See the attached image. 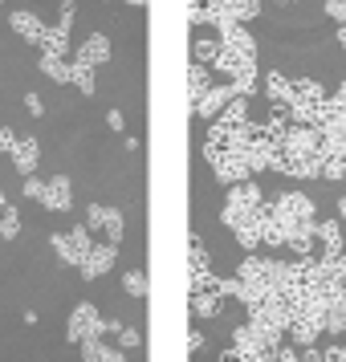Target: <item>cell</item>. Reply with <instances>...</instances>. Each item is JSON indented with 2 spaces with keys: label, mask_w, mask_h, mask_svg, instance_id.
Masks as SVG:
<instances>
[{
  "label": "cell",
  "mask_w": 346,
  "mask_h": 362,
  "mask_svg": "<svg viewBox=\"0 0 346 362\" xmlns=\"http://www.w3.org/2000/svg\"><path fill=\"white\" fill-rule=\"evenodd\" d=\"M82 362H127V358H122V350L102 346V338H98V342H82Z\"/></svg>",
  "instance_id": "11"
},
{
  "label": "cell",
  "mask_w": 346,
  "mask_h": 362,
  "mask_svg": "<svg viewBox=\"0 0 346 362\" xmlns=\"http://www.w3.org/2000/svg\"><path fill=\"white\" fill-rule=\"evenodd\" d=\"M66 338L69 342H98L102 338V313L90 305V301H82L78 310L69 313V326H66Z\"/></svg>",
  "instance_id": "3"
},
{
  "label": "cell",
  "mask_w": 346,
  "mask_h": 362,
  "mask_svg": "<svg viewBox=\"0 0 346 362\" xmlns=\"http://www.w3.org/2000/svg\"><path fill=\"white\" fill-rule=\"evenodd\" d=\"M41 192H45V183L29 175V180H25V196H29V199H41Z\"/></svg>",
  "instance_id": "18"
},
{
  "label": "cell",
  "mask_w": 346,
  "mask_h": 362,
  "mask_svg": "<svg viewBox=\"0 0 346 362\" xmlns=\"http://www.w3.org/2000/svg\"><path fill=\"white\" fill-rule=\"evenodd\" d=\"M265 90H269V98L277 102V106H285V102H289V90H294V82H289L285 74H269Z\"/></svg>",
  "instance_id": "12"
},
{
  "label": "cell",
  "mask_w": 346,
  "mask_h": 362,
  "mask_svg": "<svg viewBox=\"0 0 346 362\" xmlns=\"http://www.w3.org/2000/svg\"><path fill=\"white\" fill-rule=\"evenodd\" d=\"M338 41H342V49H346V25H342V29H338Z\"/></svg>",
  "instance_id": "21"
},
{
  "label": "cell",
  "mask_w": 346,
  "mask_h": 362,
  "mask_svg": "<svg viewBox=\"0 0 346 362\" xmlns=\"http://www.w3.org/2000/svg\"><path fill=\"white\" fill-rule=\"evenodd\" d=\"M13 29H17L25 41H33V45H41V37H45V25H41L33 13H13Z\"/></svg>",
  "instance_id": "10"
},
{
  "label": "cell",
  "mask_w": 346,
  "mask_h": 362,
  "mask_svg": "<svg viewBox=\"0 0 346 362\" xmlns=\"http://www.w3.org/2000/svg\"><path fill=\"white\" fill-rule=\"evenodd\" d=\"M122 289H127L131 297H147V277H143L139 269H131V273L122 277Z\"/></svg>",
  "instance_id": "16"
},
{
  "label": "cell",
  "mask_w": 346,
  "mask_h": 362,
  "mask_svg": "<svg viewBox=\"0 0 346 362\" xmlns=\"http://www.w3.org/2000/svg\"><path fill=\"white\" fill-rule=\"evenodd\" d=\"M25 106H29V115H41V110H45V106H41V98H37V94H29V98H25Z\"/></svg>",
  "instance_id": "19"
},
{
  "label": "cell",
  "mask_w": 346,
  "mask_h": 362,
  "mask_svg": "<svg viewBox=\"0 0 346 362\" xmlns=\"http://www.w3.org/2000/svg\"><path fill=\"white\" fill-rule=\"evenodd\" d=\"M41 74H50L53 82H69V62L66 57H50V53H41Z\"/></svg>",
  "instance_id": "13"
},
{
  "label": "cell",
  "mask_w": 346,
  "mask_h": 362,
  "mask_svg": "<svg viewBox=\"0 0 346 362\" xmlns=\"http://www.w3.org/2000/svg\"><path fill=\"white\" fill-rule=\"evenodd\" d=\"M8 155H13V163H17V171H25V175H33V167H37V155H41V147H37V139H17Z\"/></svg>",
  "instance_id": "9"
},
{
  "label": "cell",
  "mask_w": 346,
  "mask_h": 362,
  "mask_svg": "<svg viewBox=\"0 0 346 362\" xmlns=\"http://www.w3.org/2000/svg\"><path fill=\"white\" fill-rule=\"evenodd\" d=\"M338 212H342V216H346V196H342V204H338Z\"/></svg>",
  "instance_id": "22"
},
{
  "label": "cell",
  "mask_w": 346,
  "mask_h": 362,
  "mask_svg": "<svg viewBox=\"0 0 346 362\" xmlns=\"http://www.w3.org/2000/svg\"><path fill=\"white\" fill-rule=\"evenodd\" d=\"M0 4H4V0H0Z\"/></svg>",
  "instance_id": "25"
},
{
  "label": "cell",
  "mask_w": 346,
  "mask_h": 362,
  "mask_svg": "<svg viewBox=\"0 0 346 362\" xmlns=\"http://www.w3.org/2000/svg\"><path fill=\"white\" fill-rule=\"evenodd\" d=\"M90 248H94V240H90V232H86L82 224H78L74 232H57V236H53V252H57L66 264H82Z\"/></svg>",
  "instance_id": "4"
},
{
  "label": "cell",
  "mask_w": 346,
  "mask_h": 362,
  "mask_svg": "<svg viewBox=\"0 0 346 362\" xmlns=\"http://www.w3.org/2000/svg\"><path fill=\"white\" fill-rule=\"evenodd\" d=\"M224 293H229V281H216L208 273H196L192 277V313L196 317H216L220 305H224Z\"/></svg>",
  "instance_id": "1"
},
{
  "label": "cell",
  "mask_w": 346,
  "mask_h": 362,
  "mask_svg": "<svg viewBox=\"0 0 346 362\" xmlns=\"http://www.w3.org/2000/svg\"><path fill=\"white\" fill-rule=\"evenodd\" d=\"M139 342H143V338H139V329H131V326H118V346H122V350H134Z\"/></svg>",
  "instance_id": "17"
},
{
  "label": "cell",
  "mask_w": 346,
  "mask_h": 362,
  "mask_svg": "<svg viewBox=\"0 0 346 362\" xmlns=\"http://www.w3.org/2000/svg\"><path fill=\"white\" fill-rule=\"evenodd\" d=\"M106 122H110L115 131H122V115H118V110H110V115H106Z\"/></svg>",
  "instance_id": "20"
},
{
  "label": "cell",
  "mask_w": 346,
  "mask_h": 362,
  "mask_svg": "<svg viewBox=\"0 0 346 362\" xmlns=\"http://www.w3.org/2000/svg\"><path fill=\"white\" fill-rule=\"evenodd\" d=\"M41 204L50 208V212H66L69 204H74V192H69V180L66 175H53L45 183V192H41Z\"/></svg>",
  "instance_id": "7"
},
{
  "label": "cell",
  "mask_w": 346,
  "mask_h": 362,
  "mask_svg": "<svg viewBox=\"0 0 346 362\" xmlns=\"http://www.w3.org/2000/svg\"><path fill=\"white\" fill-rule=\"evenodd\" d=\"M131 4H147V0H131Z\"/></svg>",
  "instance_id": "24"
},
{
  "label": "cell",
  "mask_w": 346,
  "mask_h": 362,
  "mask_svg": "<svg viewBox=\"0 0 346 362\" xmlns=\"http://www.w3.org/2000/svg\"><path fill=\"white\" fill-rule=\"evenodd\" d=\"M232 98H241L232 86H216V90H204L196 98V115L200 118H212V115H220L224 110V102H232Z\"/></svg>",
  "instance_id": "6"
},
{
  "label": "cell",
  "mask_w": 346,
  "mask_h": 362,
  "mask_svg": "<svg viewBox=\"0 0 346 362\" xmlns=\"http://www.w3.org/2000/svg\"><path fill=\"white\" fill-rule=\"evenodd\" d=\"M4 208H8V204H4V192H0V212H4Z\"/></svg>",
  "instance_id": "23"
},
{
  "label": "cell",
  "mask_w": 346,
  "mask_h": 362,
  "mask_svg": "<svg viewBox=\"0 0 346 362\" xmlns=\"http://www.w3.org/2000/svg\"><path fill=\"white\" fill-rule=\"evenodd\" d=\"M115 257H118V245H94L90 248V252H86V261L78 264V269H82V277H102V273H106V269H110V264H115Z\"/></svg>",
  "instance_id": "5"
},
{
  "label": "cell",
  "mask_w": 346,
  "mask_h": 362,
  "mask_svg": "<svg viewBox=\"0 0 346 362\" xmlns=\"http://www.w3.org/2000/svg\"><path fill=\"white\" fill-rule=\"evenodd\" d=\"M106 57H110V41H106L102 33L86 37V41H82V49H78V62H82V66H90V69L102 66Z\"/></svg>",
  "instance_id": "8"
},
{
  "label": "cell",
  "mask_w": 346,
  "mask_h": 362,
  "mask_svg": "<svg viewBox=\"0 0 346 362\" xmlns=\"http://www.w3.org/2000/svg\"><path fill=\"white\" fill-rule=\"evenodd\" d=\"M69 82L78 86L82 94H94V69L82 66V62H69Z\"/></svg>",
  "instance_id": "14"
},
{
  "label": "cell",
  "mask_w": 346,
  "mask_h": 362,
  "mask_svg": "<svg viewBox=\"0 0 346 362\" xmlns=\"http://www.w3.org/2000/svg\"><path fill=\"white\" fill-rule=\"evenodd\" d=\"M86 232L98 236L102 245H118L122 240V216L115 208H106V204H90L86 208Z\"/></svg>",
  "instance_id": "2"
},
{
  "label": "cell",
  "mask_w": 346,
  "mask_h": 362,
  "mask_svg": "<svg viewBox=\"0 0 346 362\" xmlns=\"http://www.w3.org/2000/svg\"><path fill=\"white\" fill-rule=\"evenodd\" d=\"M17 232H21V216H17V208H4V212H0V236H4V240H13Z\"/></svg>",
  "instance_id": "15"
}]
</instances>
